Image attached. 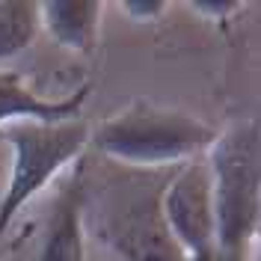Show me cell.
<instances>
[{"instance_id": "obj_3", "label": "cell", "mask_w": 261, "mask_h": 261, "mask_svg": "<svg viewBox=\"0 0 261 261\" xmlns=\"http://www.w3.org/2000/svg\"><path fill=\"white\" fill-rule=\"evenodd\" d=\"M220 130L184 110L134 101L122 113L110 116L89 134L101 158L122 166L169 169L178 161L205 154Z\"/></svg>"}, {"instance_id": "obj_7", "label": "cell", "mask_w": 261, "mask_h": 261, "mask_svg": "<svg viewBox=\"0 0 261 261\" xmlns=\"http://www.w3.org/2000/svg\"><path fill=\"white\" fill-rule=\"evenodd\" d=\"M86 98H89V83L81 86L77 92H71L68 98L45 101L27 86V81L18 71H0V125L18 122V119H33L45 125L68 122L81 116Z\"/></svg>"}, {"instance_id": "obj_10", "label": "cell", "mask_w": 261, "mask_h": 261, "mask_svg": "<svg viewBox=\"0 0 261 261\" xmlns=\"http://www.w3.org/2000/svg\"><path fill=\"white\" fill-rule=\"evenodd\" d=\"M122 9H125L134 21H148V18L161 15L166 6H163L161 0H125Z\"/></svg>"}, {"instance_id": "obj_6", "label": "cell", "mask_w": 261, "mask_h": 261, "mask_svg": "<svg viewBox=\"0 0 261 261\" xmlns=\"http://www.w3.org/2000/svg\"><path fill=\"white\" fill-rule=\"evenodd\" d=\"M83 181L81 166H74L63 181L54 199V211L45 226L42 249L36 261H83Z\"/></svg>"}, {"instance_id": "obj_1", "label": "cell", "mask_w": 261, "mask_h": 261, "mask_svg": "<svg viewBox=\"0 0 261 261\" xmlns=\"http://www.w3.org/2000/svg\"><path fill=\"white\" fill-rule=\"evenodd\" d=\"M172 172L107 161L92 175L81 166L83 231L98 238L119 261H184L161 208L163 187Z\"/></svg>"}, {"instance_id": "obj_9", "label": "cell", "mask_w": 261, "mask_h": 261, "mask_svg": "<svg viewBox=\"0 0 261 261\" xmlns=\"http://www.w3.org/2000/svg\"><path fill=\"white\" fill-rule=\"evenodd\" d=\"M39 3L30 0H0V60L15 57L36 39Z\"/></svg>"}, {"instance_id": "obj_5", "label": "cell", "mask_w": 261, "mask_h": 261, "mask_svg": "<svg viewBox=\"0 0 261 261\" xmlns=\"http://www.w3.org/2000/svg\"><path fill=\"white\" fill-rule=\"evenodd\" d=\"M163 220L184 258H202L217 249L214 184L205 154L178 166L163 187Z\"/></svg>"}, {"instance_id": "obj_2", "label": "cell", "mask_w": 261, "mask_h": 261, "mask_svg": "<svg viewBox=\"0 0 261 261\" xmlns=\"http://www.w3.org/2000/svg\"><path fill=\"white\" fill-rule=\"evenodd\" d=\"M214 184L217 252L226 261H249L261 211V143L258 122L241 119L217 134L205 151Z\"/></svg>"}, {"instance_id": "obj_8", "label": "cell", "mask_w": 261, "mask_h": 261, "mask_svg": "<svg viewBox=\"0 0 261 261\" xmlns=\"http://www.w3.org/2000/svg\"><path fill=\"white\" fill-rule=\"evenodd\" d=\"M104 6L98 0H45L39 3V24L68 50L92 54L98 45Z\"/></svg>"}, {"instance_id": "obj_4", "label": "cell", "mask_w": 261, "mask_h": 261, "mask_svg": "<svg viewBox=\"0 0 261 261\" xmlns=\"http://www.w3.org/2000/svg\"><path fill=\"white\" fill-rule=\"evenodd\" d=\"M89 134L92 128L86 119H68L57 125L18 119L0 125V137L15 148L12 178L0 202V234L33 196L89 146Z\"/></svg>"}]
</instances>
